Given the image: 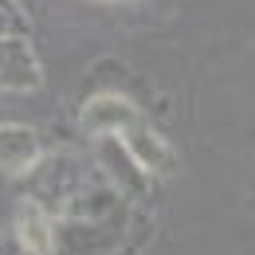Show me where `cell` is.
Instances as JSON below:
<instances>
[{"instance_id": "obj_1", "label": "cell", "mask_w": 255, "mask_h": 255, "mask_svg": "<svg viewBox=\"0 0 255 255\" xmlns=\"http://www.w3.org/2000/svg\"><path fill=\"white\" fill-rule=\"evenodd\" d=\"M43 87V67L35 59L28 35H0V91L28 95Z\"/></svg>"}, {"instance_id": "obj_2", "label": "cell", "mask_w": 255, "mask_h": 255, "mask_svg": "<svg viewBox=\"0 0 255 255\" xmlns=\"http://www.w3.org/2000/svg\"><path fill=\"white\" fill-rule=\"evenodd\" d=\"M98 157H102V169H106V173H114L110 181L126 192V196H145V185H149L145 177H149V169L129 153V145H126L122 133H102Z\"/></svg>"}, {"instance_id": "obj_3", "label": "cell", "mask_w": 255, "mask_h": 255, "mask_svg": "<svg viewBox=\"0 0 255 255\" xmlns=\"http://www.w3.org/2000/svg\"><path fill=\"white\" fill-rule=\"evenodd\" d=\"M39 165V137L32 126L20 122H0V173L8 177H28Z\"/></svg>"}, {"instance_id": "obj_4", "label": "cell", "mask_w": 255, "mask_h": 255, "mask_svg": "<svg viewBox=\"0 0 255 255\" xmlns=\"http://www.w3.org/2000/svg\"><path fill=\"white\" fill-rule=\"evenodd\" d=\"M16 240L28 255H51L55 252V224L39 200L16 204Z\"/></svg>"}, {"instance_id": "obj_5", "label": "cell", "mask_w": 255, "mask_h": 255, "mask_svg": "<svg viewBox=\"0 0 255 255\" xmlns=\"http://www.w3.org/2000/svg\"><path fill=\"white\" fill-rule=\"evenodd\" d=\"M83 126L95 133H126L137 126V110L118 95H95L83 106Z\"/></svg>"}, {"instance_id": "obj_6", "label": "cell", "mask_w": 255, "mask_h": 255, "mask_svg": "<svg viewBox=\"0 0 255 255\" xmlns=\"http://www.w3.org/2000/svg\"><path fill=\"white\" fill-rule=\"evenodd\" d=\"M126 137V145H129V153L141 161L145 169H149V177H165L169 169H173V149L161 141L153 129H145V126H133L122 133Z\"/></svg>"}, {"instance_id": "obj_7", "label": "cell", "mask_w": 255, "mask_h": 255, "mask_svg": "<svg viewBox=\"0 0 255 255\" xmlns=\"http://www.w3.org/2000/svg\"><path fill=\"white\" fill-rule=\"evenodd\" d=\"M32 20L16 0H0V35H28Z\"/></svg>"}]
</instances>
